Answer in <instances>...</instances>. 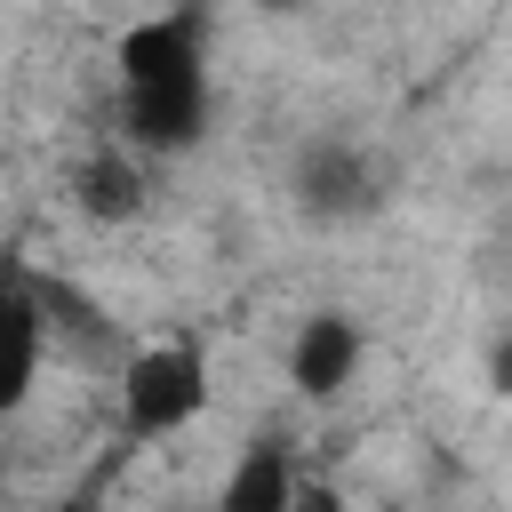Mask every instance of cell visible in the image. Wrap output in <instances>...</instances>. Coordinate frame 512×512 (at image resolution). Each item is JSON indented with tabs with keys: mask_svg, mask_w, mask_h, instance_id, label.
I'll return each mask as SVG.
<instances>
[{
	"mask_svg": "<svg viewBox=\"0 0 512 512\" xmlns=\"http://www.w3.org/2000/svg\"><path fill=\"white\" fill-rule=\"evenodd\" d=\"M80 208H88L96 224H128V216L144 208V168H136L128 152H96V160L80 168Z\"/></svg>",
	"mask_w": 512,
	"mask_h": 512,
	"instance_id": "cell-7",
	"label": "cell"
},
{
	"mask_svg": "<svg viewBox=\"0 0 512 512\" xmlns=\"http://www.w3.org/2000/svg\"><path fill=\"white\" fill-rule=\"evenodd\" d=\"M296 512H344L336 488H296Z\"/></svg>",
	"mask_w": 512,
	"mask_h": 512,
	"instance_id": "cell-9",
	"label": "cell"
},
{
	"mask_svg": "<svg viewBox=\"0 0 512 512\" xmlns=\"http://www.w3.org/2000/svg\"><path fill=\"white\" fill-rule=\"evenodd\" d=\"M352 368H360V328H352L344 312H312V320L296 328V344H288V376H296V392L336 400V392L352 384Z\"/></svg>",
	"mask_w": 512,
	"mask_h": 512,
	"instance_id": "cell-5",
	"label": "cell"
},
{
	"mask_svg": "<svg viewBox=\"0 0 512 512\" xmlns=\"http://www.w3.org/2000/svg\"><path fill=\"white\" fill-rule=\"evenodd\" d=\"M488 384H496V392L512 400V328H504V336L488 344Z\"/></svg>",
	"mask_w": 512,
	"mask_h": 512,
	"instance_id": "cell-8",
	"label": "cell"
},
{
	"mask_svg": "<svg viewBox=\"0 0 512 512\" xmlns=\"http://www.w3.org/2000/svg\"><path fill=\"white\" fill-rule=\"evenodd\" d=\"M208 408V352L200 344H152L120 368V424L128 440H168Z\"/></svg>",
	"mask_w": 512,
	"mask_h": 512,
	"instance_id": "cell-2",
	"label": "cell"
},
{
	"mask_svg": "<svg viewBox=\"0 0 512 512\" xmlns=\"http://www.w3.org/2000/svg\"><path fill=\"white\" fill-rule=\"evenodd\" d=\"M120 64V104H128V144L136 152H184L208 128V64H200V16H144L112 48Z\"/></svg>",
	"mask_w": 512,
	"mask_h": 512,
	"instance_id": "cell-1",
	"label": "cell"
},
{
	"mask_svg": "<svg viewBox=\"0 0 512 512\" xmlns=\"http://www.w3.org/2000/svg\"><path fill=\"white\" fill-rule=\"evenodd\" d=\"M40 512H88V496H72V504H40Z\"/></svg>",
	"mask_w": 512,
	"mask_h": 512,
	"instance_id": "cell-10",
	"label": "cell"
},
{
	"mask_svg": "<svg viewBox=\"0 0 512 512\" xmlns=\"http://www.w3.org/2000/svg\"><path fill=\"white\" fill-rule=\"evenodd\" d=\"M384 200V168L368 160V144H352V136H312L304 152H296V208L312 216V224H352V216H368Z\"/></svg>",
	"mask_w": 512,
	"mask_h": 512,
	"instance_id": "cell-3",
	"label": "cell"
},
{
	"mask_svg": "<svg viewBox=\"0 0 512 512\" xmlns=\"http://www.w3.org/2000/svg\"><path fill=\"white\" fill-rule=\"evenodd\" d=\"M296 464H288V448L280 440H248L240 456H232V472H224V496H216V512H296Z\"/></svg>",
	"mask_w": 512,
	"mask_h": 512,
	"instance_id": "cell-6",
	"label": "cell"
},
{
	"mask_svg": "<svg viewBox=\"0 0 512 512\" xmlns=\"http://www.w3.org/2000/svg\"><path fill=\"white\" fill-rule=\"evenodd\" d=\"M48 360V304L24 272H0V416H16Z\"/></svg>",
	"mask_w": 512,
	"mask_h": 512,
	"instance_id": "cell-4",
	"label": "cell"
},
{
	"mask_svg": "<svg viewBox=\"0 0 512 512\" xmlns=\"http://www.w3.org/2000/svg\"><path fill=\"white\" fill-rule=\"evenodd\" d=\"M264 8H296V0H264Z\"/></svg>",
	"mask_w": 512,
	"mask_h": 512,
	"instance_id": "cell-11",
	"label": "cell"
}]
</instances>
